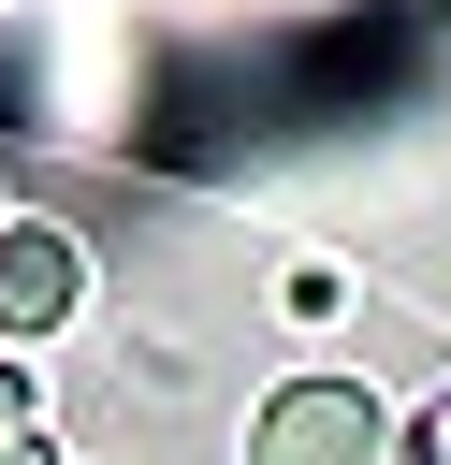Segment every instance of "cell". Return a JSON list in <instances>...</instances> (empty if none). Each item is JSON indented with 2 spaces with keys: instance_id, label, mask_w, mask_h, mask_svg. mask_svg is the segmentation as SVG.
Here are the masks:
<instances>
[{
  "instance_id": "6da1fadb",
  "label": "cell",
  "mask_w": 451,
  "mask_h": 465,
  "mask_svg": "<svg viewBox=\"0 0 451 465\" xmlns=\"http://www.w3.org/2000/svg\"><path fill=\"white\" fill-rule=\"evenodd\" d=\"M247 465H393V407L364 378H291V392H262Z\"/></svg>"
},
{
  "instance_id": "277c9868",
  "label": "cell",
  "mask_w": 451,
  "mask_h": 465,
  "mask_svg": "<svg viewBox=\"0 0 451 465\" xmlns=\"http://www.w3.org/2000/svg\"><path fill=\"white\" fill-rule=\"evenodd\" d=\"M0 465H44V436H0Z\"/></svg>"
},
{
  "instance_id": "7a4b0ae2",
  "label": "cell",
  "mask_w": 451,
  "mask_h": 465,
  "mask_svg": "<svg viewBox=\"0 0 451 465\" xmlns=\"http://www.w3.org/2000/svg\"><path fill=\"white\" fill-rule=\"evenodd\" d=\"M73 291H87L73 232H58V218H0V334H15V349H29V334H58V320H73Z\"/></svg>"
},
{
  "instance_id": "3957f363",
  "label": "cell",
  "mask_w": 451,
  "mask_h": 465,
  "mask_svg": "<svg viewBox=\"0 0 451 465\" xmlns=\"http://www.w3.org/2000/svg\"><path fill=\"white\" fill-rule=\"evenodd\" d=\"M407 465H451V392H436V407L407 421Z\"/></svg>"
}]
</instances>
